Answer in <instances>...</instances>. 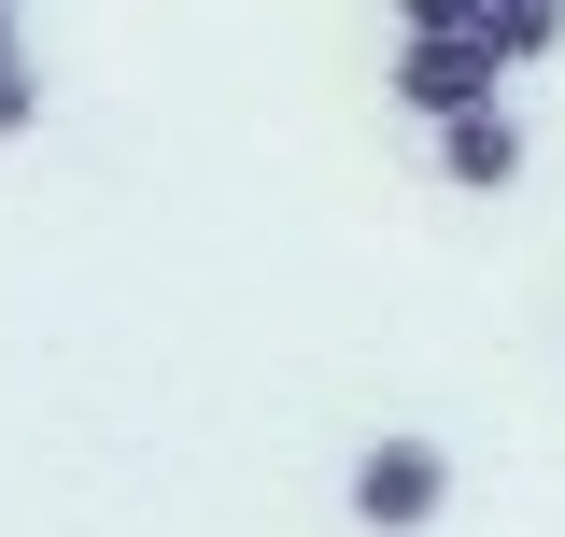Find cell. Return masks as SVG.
<instances>
[{
    "label": "cell",
    "mask_w": 565,
    "mask_h": 537,
    "mask_svg": "<svg viewBox=\"0 0 565 537\" xmlns=\"http://www.w3.org/2000/svg\"><path fill=\"white\" fill-rule=\"evenodd\" d=\"M481 43H494L509 71H537V57L565 43V0H481Z\"/></svg>",
    "instance_id": "cell-4"
},
{
    "label": "cell",
    "mask_w": 565,
    "mask_h": 537,
    "mask_svg": "<svg viewBox=\"0 0 565 537\" xmlns=\"http://www.w3.org/2000/svg\"><path fill=\"white\" fill-rule=\"evenodd\" d=\"M396 29H481V0H396Z\"/></svg>",
    "instance_id": "cell-6"
},
{
    "label": "cell",
    "mask_w": 565,
    "mask_h": 537,
    "mask_svg": "<svg viewBox=\"0 0 565 537\" xmlns=\"http://www.w3.org/2000/svg\"><path fill=\"white\" fill-rule=\"evenodd\" d=\"M438 509H452V453L438 439H367L353 453V524L367 537H424Z\"/></svg>",
    "instance_id": "cell-2"
},
{
    "label": "cell",
    "mask_w": 565,
    "mask_h": 537,
    "mask_svg": "<svg viewBox=\"0 0 565 537\" xmlns=\"http://www.w3.org/2000/svg\"><path fill=\"white\" fill-rule=\"evenodd\" d=\"M0 43H14V0H0Z\"/></svg>",
    "instance_id": "cell-7"
},
{
    "label": "cell",
    "mask_w": 565,
    "mask_h": 537,
    "mask_svg": "<svg viewBox=\"0 0 565 537\" xmlns=\"http://www.w3.org/2000/svg\"><path fill=\"white\" fill-rule=\"evenodd\" d=\"M481 99H509V57H494L481 29H396V114H481Z\"/></svg>",
    "instance_id": "cell-1"
},
{
    "label": "cell",
    "mask_w": 565,
    "mask_h": 537,
    "mask_svg": "<svg viewBox=\"0 0 565 537\" xmlns=\"http://www.w3.org/2000/svg\"><path fill=\"white\" fill-rule=\"evenodd\" d=\"M29 128H43V57L0 43V141H29Z\"/></svg>",
    "instance_id": "cell-5"
},
{
    "label": "cell",
    "mask_w": 565,
    "mask_h": 537,
    "mask_svg": "<svg viewBox=\"0 0 565 537\" xmlns=\"http://www.w3.org/2000/svg\"><path fill=\"white\" fill-rule=\"evenodd\" d=\"M438 185H452V199H509V185H523V114H509V99L438 114Z\"/></svg>",
    "instance_id": "cell-3"
}]
</instances>
